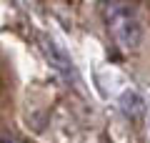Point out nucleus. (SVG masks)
<instances>
[{"mask_svg": "<svg viewBox=\"0 0 150 143\" xmlns=\"http://www.w3.org/2000/svg\"><path fill=\"white\" fill-rule=\"evenodd\" d=\"M105 23L112 40L125 53L138 50L143 43V23H140L138 8L130 3H108L105 5Z\"/></svg>", "mask_w": 150, "mask_h": 143, "instance_id": "obj_1", "label": "nucleus"}, {"mask_svg": "<svg viewBox=\"0 0 150 143\" xmlns=\"http://www.w3.org/2000/svg\"><path fill=\"white\" fill-rule=\"evenodd\" d=\"M0 143H23V141L15 136H8V133H0Z\"/></svg>", "mask_w": 150, "mask_h": 143, "instance_id": "obj_2", "label": "nucleus"}]
</instances>
